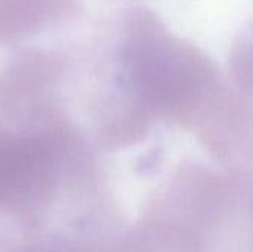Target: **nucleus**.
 <instances>
[{
  "instance_id": "obj_1",
  "label": "nucleus",
  "mask_w": 253,
  "mask_h": 252,
  "mask_svg": "<svg viewBox=\"0 0 253 252\" xmlns=\"http://www.w3.org/2000/svg\"><path fill=\"white\" fill-rule=\"evenodd\" d=\"M108 40L136 102L154 122L196 132L228 82L206 53L148 9L122 12Z\"/></svg>"
},
{
  "instance_id": "obj_2",
  "label": "nucleus",
  "mask_w": 253,
  "mask_h": 252,
  "mask_svg": "<svg viewBox=\"0 0 253 252\" xmlns=\"http://www.w3.org/2000/svg\"><path fill=\"white\" fill-rule=\"evenodd\" d=\"M196 135L225 169L253 172L252 94L227 82Z\"/></svg>"
},
{
  "instance_id": "obj_3",
  "label": "nucleus",
  "mask_w": 253,
  "mask_h": 252,
  "mask_svg": "<svg viewBox=\"0 0 253 252\" xmlns=\"http://www.w3.org/2000/svg\"><path fill=\"white\" fill-rule=\"evenodd\" d=\"M130 252H203L199 229L169 180L147 203Z\"/></svg>"
}]
</instances>
